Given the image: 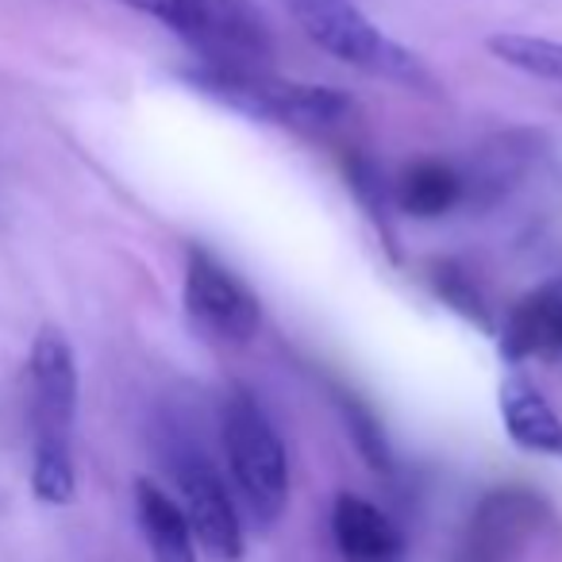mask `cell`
Listing matches in <instances>:
<instances>
[{
    "instance_id": "30bf717a",
    "label": "cell",
    "mask_w": 562,
    "mask_h": 562,
    "mask_svg": "<svg viewBox=\"0 0 562 562\" xmlns=\"http://www.w3.org/2000/svg\"><path fill=\"white\" fill-rule=\"evenodd\" d=\"M501 420L520 451L543 454L562 462V416L551 408V401L524 378H508L501 385Z\"/></svg>"
},
{
    "instance_id": "52a82bcc",
    "label": "cell",
    "mask_w": 562,
    "mask_h": 562,
    "mask_svg": "<svg viewBox=\"0 0 562 562\" xmlns=\"http://www.w3.org/2000/svg\"><path fill=\"white\" fill-rule=\"evenodd\" d=\"M173 485H178V505L189 520L196 547L212 554L216 562H239L243 559V520L227 493L220 470L204 459V451L181 443L170 454Z\"/></svg>"
},
{
    "instance_id": "4fadbf2b",
    "label": "cell",
    "mask_w": 562,
    "mask_h": 562,
    "mask_svg": "<svg viewBox=\"0 0 562 562\" xmlns=\"http://www.w3.org/2000/svg\"><path fill=\"white\" fill-rule=\"evenodd\" d=\"M32 493L43 505H70L78 493L74 451H32Z\"/></svg>"
},
{
    "instance_id": "9c48e42d",
    "label": "cell",
    "mask_w": 562,
    "mask_h": 562,
    "mask_svg": "<svg viewBox=\"0 0 562 562\" xmlns=\"http://www.w3.org/2000/svg\"><path fill=\"white\" fill-rule=\"evenodd\" d=\"M331 539L347 562H397L405 554V531L359 493H339L331 505Z\"/></svg>"
},
{
    "instance_id": "6da1fadb",
    "label": "cell",
    "mask_w": 562,
    "mask_h": 562,
    "mask_svg": "<svg viewBox=\"0 0 562 562\" xmlns=\"http://www.w3.org/2000/svg\"><path fill=\"white\" fill-rule=\"evenodd\" d=\"M186 81L209 101L239 112L262 124L297 127V132H321L351 112V97L331 86L293 81L273 74L270 66H212L196 63L186 70Z\"/></svg>"
},
{
    "instance_id": "3957f363",
    "label": "cell",
    "mask_w": 562,
    "mask_h": 562,
    "mask_svg": "<svg viewBox=\"0 0 562 562\" xmlns=\"http://www.w3.org/2000/svg\"><path fill=\"white\" fill-rule=\"evenodd\" d=\"M285 9L301 24V32L339 63L355 66L370 78L405 86L413 93H436L439 89L436 74L408 47L390 40L355 0H285Z\"/></svg>"
},
{
    "instance_id": "ba28073f",
    "label": "cell",
    "mask_w": 562,
    "mask_h": 562,
    "mask_svg": "<svg viewBox=\"0 0 562 562\" xmlns=\"http://www.w3.org/2000/svg\"><path fill=\"white\" fill-rule=\"evenodd\" d=\"M501 359L520 362H562V273L528 290L501 324Z\"/></svg>"
},
{
    "instance_id": "7a4b0ae2",
    "label": "cell",
    "mask_w": 562,
    "mask_h": 562,
    "mask_svg": "<svg viewBox=\"0 0 562 562\" xmlns=\"http://www.w3.org/2000/svg\"><path fill=\"white\" fill-rule=\"evenodd\" d=\"M220 439L250 520L273 528L290 505V459L266 408L243 385H232L220 405Z\"/></svg>"
},
{
    "instance_id": "5b68a950",
    "label": "cell",
    "mask_w": 562,
    "mask_h": 562,
    "mask_svg": "<svg viewBox=\"0 0 562 562\" xmlns=\"http://www.w3.org/2000/svg\"><path fill=\"white\" fill-rule=\"evenodd\" d=\"M27 393H32V451H74L78 420V359L58 328H40L27 355Z\"/></svg>"
},
{
    "instance_id": "8fae6325",
    "label": "cell",
    "mask_w": 562,
    "mask_h": 562,
    "mask_svg": "<svg viewBox=\"0 0 562 562\" xmlns=\"http://www.w3.org/2000/svg\"><path fill=\"white\" fill-rule=\"evenodd\" d=\"M135 520H139V531L155 562H196V539L189 531L178 497H170L150 477L135 482Z\"/></svg>"
},
{
    "instance_id": "7c38bea8",
    "label": "cell",
    "mask_w": 562,
    "mask_h": 562,
    "mask_svg": "<svg viewBox=\"0 0 562 562\" xmlns=\"http://www.w3.org/2000/svg\"><path fill=\"white\" fill-rule=\"evenodd\" d=\"M462 196H467V178L454 170L451 162H439V158H420L401 173L397 189H393V201L401 212L416 220H439L451 209H459Z\"/></svg>"
},
{
    "instance_id": "277c9868",
    "label": "cell",
    "mask_w": 562,
    "mask_h": 562,
    "mask_svg": "<svg viewBox=\"0 0 562 562\" xmlns=\"http://www.w3.org/2000/svg\"><path fill=\"white\" fill-rule=\"evenodd\" d=\"M158 20L201 63L212 66H270L273 27L255 0H120Z\"/></svg>"
},
{
    "instance_id": "5bb4252c",
    "label": "cell",
    "mask_w": 562,
    "mask_h": 562,
    "mask_svg": "<svg viewBox=\"0 0 562 562\" xmlns=\"http://www.w3.org/2000/svg\"><path fill=\"white\" fill-rule=\"evenodd\" d=\"M436 285H439V293H443V297L451 301L462 316H467V321H477L482 328L490 324V321H485V308H482V297H477V290H474V281L462 278V270H454L451 262L439 266Z\"/></svg>"
},
{
    "instance_id": "8992f818",
    "label": "cell",
    "mask_w": 562,
    "mask_h": 562,
    "mask_svg": "<svg viewBox=\"0 0 562 562\" xmlns=\"http://www.w3.org/2000/svg\"><path fill=\"white\" fill-rule=\"evenodd\" d=\"M186 313L193 328L220 344H247L262 324V305L235 270H227L209 247L186 250Z\"/></svg>"
}]
</instances>
